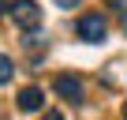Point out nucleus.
<instances>
[{
  "mask_svg": "<svg viewBox=\"0 0 127 120\" xmlns=\"http://www.w3.org/2000/svg\"><path fill=\"white\" fill-rule=\"evenodd\" d=\"M8 15L26 30V26H37L41 23V8L34 4V0H11V4H8Z\"/></svg>",
  "mask_w": 127,
  "mask_h": 120,
  "instance_id": "1",
  "label": "nucleus"
},
{
  "mask_svg": "<svg viewBox=\"0 0 127 120\" xmlns=\"http://www.w3.org/2000/svg\"><path fill=\"white\" fill-rule=\"evenodd\" d=\"M79 38H86V41H105V34H108V23H105V15H97V11H90V15H82L79 19Z\"/></svg>",
  "mask_w": 127,
  "mask_h": 120,
  "instance_id": "2",
  "label": "nucleus"
},
{
  "mask_svg": "<svg viewBox=\"0 0 127 120\" xmlns=\"http://www.w3.org/2000/svg\"><path fill=\"white\" fill-rule=\"evenodd\" d=\"M56 94L64 98V101H82V79L75 75V71H64V75H56Z\"/></svg>",
  "mask_w": 127,
  "mask_h": 120,
  "instance_id": "3",
  "label": "nucleus"
},
{
  "mask_svg": "<svg viewBox=\"0 0 127 120\" xmlns=\"http://www.w3.org/2000/svg\"><path fill=\"white\" fill-rule=\"evenodd\" d=\"M41 101H45L41 86H23V90H19V98H15V105H19L23 113H37V109H41Z\"/></svg>",
  "mask_w": 127,
  "mask_h": 120,
  "instance_id": "4",
  "label": "nucleus"
},
{
  "mask_svg": "<svg viewBox=\"0 0 127 120\" xmlns=\"http://www.w3.org/2000/svg\"><path fill=\"white\" fill-rule=\"evenodd\" d=\"M11 75H15L11 60H8V56H0V86H8V83H11Z\"/></svg>",
  "mask_w": 127,
  "mask_h": 120,
  "instance_id": "5",
  "label": "nucleus"
},
{
  "mask_svg": "<svg viewBox=\"0 0 127 120\" xmlns=\"http://www.w3.org/2000/svg\"><path fill=\"white\" fill-rule=\"evenodd\" d=\"M82 0H56V8H79Z\"/></svg>",
  "mask_w": 127,
  "mask_h": 120,
  "instance_id": "6",
  "label": "nucleus"
},
{
  "mask_svg": "<svg viewBox=\"0 0 127 120\" xmlns=\"http://www.w3.org/2000/svg\"><path fill=\"white\" fill-rule=\"evenodd\" d=\"M41 120H64V113H56V109H52V113H45Z\"/></svg>",
  "mask_w": 127,
  "mask_h": 120,
  "instance_id": "7",
  "label": "nucleus"
},
{
  "mask_svg": "<svg viewBox=\"0 0 127 120\" xmlns=\"http://www.w3.org/2000/svg\"><path fill=\"white\" fill-rule=\"evenodd\" d=\"M105 4H108V8H123V4H127V0H105Z\"/></svg>",
  "mask_w": 127,
  "mask_h": 120,
  "instance_id": "8",
  "label": "nucleus"
},
{
  "mask_svg": "<svg viewBox=\"0 0 127 120\" xmlns=\"http://www.w3.org/2000/svg\"><path fill=\"white\" fill-rule=\"evenodd\" d=\"M4 11H8V4H4V0H0V15H4Z\"/></svg>",
  "mask_w": 127,
  "mask_h": 120,
  "instance_id": "9",
  "label": "nucleus"
},
{
  "mask_svg": "<svg viewBox=\"0 0 127 120\" xmlns=\"http://www.w3.org/2000/svg\"><path fill=\"white\" fill-rule=\"evenodd\" d=\"M123 120H127V101H123Z\"/></svg>",
  "mask_w": 127,
  "mask_h": 120,
  "instance_id": "10",
  "label": "nucleus"
}]
</instances>
